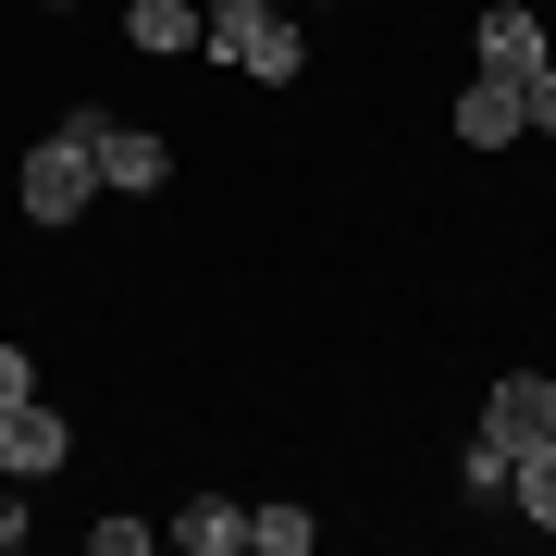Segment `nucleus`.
Masks as SVG:
<instances>
[{
    "mask_svg": "<svg viewBox=\"0 0 556 556\" xmlns=\"http://www.w3.org/2000/svg\"><path fill=\"white\" fill-rule=\"evenodd\" d=\"M507 495H519V519H532V532H556V433L507 457Z\"/></svg>",
    "mask_w": 556,
    "mask_h": 556,
    "instance_id": "obj_9",
    "label": "nucleus"
},
{
    "mask_svg": "<svg viewBox=\"0 0 556 556\" xmlns=\"http://www.w3.org/2000/svg\"><path fill=\"white\" fill-rule=\"evenodd\" d=\"M50 13H62V0H50Z\"/></svg>",
    "mask_w": 556,
    "mask_h": 556,
    "instance_id": "obj_14",
    "label": "nucleus"
},
{
    "mask_svg": "<svg viewBox=\"0 0 556 556\" xmlns=\"http://www.w3.org/2000/svg\"><path fill=\"white\" fill-rule=\"evenodd\" d=\"M124 38H137V50H199V0H137Z\"/></svg>",
    "mask_w": 556,
    "mask_h": 556,
    "instance_id": "obj_10",
    "label": "nucleus"
},
{
    "mask_svg": "<svg viewBox=\"0 0 556 556\" xmlns=\"http://www.w3.org/2000/svg\"><path fill=\"white\" fill-rule=\"evenodd\" d=\"M161 532H174L186 556H248V507H223V495H199L186 519H161Z\"/></svg>",
    "mask_w": 556,
    "mask_h": 556,
    "instance_id": "obj_8",
    "label": "nucleus"
},
{
    "mask_svg": "<svg viewBox=\"0 0 556 556\" xmlns=\"http://www.w3.org/2000/svg\"><path fill=\"white\" fill-rule=\"evenodd\" d=\"M457 137H470V149H507V137H519V87H507V75H470V100H457Z\"/></svg>",
    "mask_w": 556,
    "mask_h": 556,
    "instance_id": "obj_7",
    "label": "nucleus"
},
{
    "mask_svg": "<svg viewBox=\"0 0 556 556\" xmlns=\"http://www.w3.org/2000/svg\"><path fill=\"white\" fill-rule=\"evenodd\" d=\"M75 137H87V161H100V186H124V199H149V186L174 174V149H161L149 124H112V112H75Z\"/></svg>",
    "mask_w": 556,
    "mask_h": 556,
    "instance_id": "obj_3",
    "label": "nucleus"
},
{
    "mask_svg": "<svg viewBox=\"0 0 556 556\" xmlns=\"http://www.w3.org/2000/svg\"><path fill=\"white\" fill-rule=\"evenodd\" d=\"M62 457H75V433H62L38 396H25V408H0V470H13V482H50Z\"/></svg>",
    "mask_w": 556,
    "mask_h": 556,
    "instance_id": "obj_5",
    "label": "nucleus"
},
{
    "mask_svg": "<svg viewBox=\"0 0 556 556\" xmlns=\"http://www.w3.org/2000/svg\"><path fill=\"white\" fill-rule=\"evenodd\" d=\"M309 507H248V556H309Z\"/></svg>",
    "mask_w": 556,
    "mask_h": 556,
    "instance_id": "obj_11",
    "label": "nucleus"
},
{
    "mask_svg": "<svg viewBox=\"0 0 556 556\" xmlns=\"http://www.w3.org/2000/svg\"><path fill=\"white\" fill-rule=\"evenodd\" d=\"M519 137H556V62H544V75H519Z\"/></svg>",
    "mask_w": 556,
    "mask_h": 556,
    "instance_id": "obj_12",
    "label": "nucleus"
},
{
    "mask_svg": "<svg viewBox=\"0 0 556 556\" xmlns=\"http://www.w3.org/2000/svg\"><path fill=\"white\" fill-rule=\"evenodd\" d=\"M199 50H223V62H236V75H260V87H298V25H285L273 13V0H211V13H199Z\"/></svg>",
    "mask_w": 556,
    "mask_h": 556,
    "instance_id": "obj_1",
    "label": "nucleus"
},
{
    "mask_svg": "<svg viewBox=\"0 0 556 556\" xmlns=\"http://www.w3.org/2000/svg\"><path fill=\"white\" fill-rule=\"evenodd\" d=\"M38 396V371H25V346H0V408H25Z\"/></svg>",
    "mask_w": 556,
    "mask_h": 556,
    "instance_id": "obj_13",
    "label": "nucleus"
},
{
    "mask_svg": "<svg viewBox=\"0 0 556 556\" xmlns=\"http://www.w3.org/2000/svg\"><path fill=\"white\" fill-rule=\"evenodd\" d=\"M470 38H482V75H507V87H519V75H544V13H507V0H495Z\"/></svg>",
    "mask_w": 556,
    "mask_h": 556,
    "instance_id": "obj_6",
    "label": "nucleus"
},
{
    "mask_svg": "<svg viewBox=\"0 0 556 556\" xmlns=\"http://www.w3.org/2000/svg\"><path fill=\"white\" fill-rule=\"evenodd\" d=\"M13 199H25V223H87V199H100V161H87V137H75V124L25 149Z\"/></svg>",
    "mask_w": 556,
    "mask_h": 556,
    "instance_id": "obj_2",
    "label": "nucleus"
},
{
    "mask_svg": "<svg viewBox=\"0 0 556 556\" xmlns=\"http://www.w3.org/2000/svg\"><path fill=\"white\" fill-rule=\"evenodd\" d=\"M544 433H556V383H544V371H507V383H495V408H482V445H507V457H519V445H544Z\"/></svg>",
    "mask_w": 556,
    "mask_h": 556,
    "instance_id": "obj_4",
    "label": "nucleus"
}]
</instances>
